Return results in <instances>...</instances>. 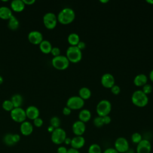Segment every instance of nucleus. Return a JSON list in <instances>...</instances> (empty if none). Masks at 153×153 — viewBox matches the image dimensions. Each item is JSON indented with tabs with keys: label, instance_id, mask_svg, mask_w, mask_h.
I'll return each mask as SVG.
<instances>
[{
	"label": "nucleus",
	"instance_id": "c756f323",
	"mask_svg": "<svg viewBox=\"0 0 153 153\" xmlns=\"http://www.w3.org/2000/svg\"><path fill=\"white\" fill-rule=\"evenodd\" d=\"M50 126L53 127L54 128H57L60 127V120L58 117L54 116L50 119Z\"/></svg>",
	"mask_w": 153,
	"mask_h": 153
},
{
	"label": "nucleus",
	"instance_id": "9d476101",
	"mask_svg": "<svg viewBox=\"0 0 153 153\" xmlns=\"http://www.w3.org/2000/svg\"><path fill=\"white\" fill-rule=\"evenodd\" d=\"M115 149L119 153L127 152L129 149V143L127 140L123 137H120L116 139L114 143Z\"/></svg>",
	"mask_w": 153,
	"mask_h": 153
},
{
	"label": "nucleus",
	"instance_id": "79ce46f5",
	"mask_svg": "<svg viewBox=\"0 0 153 153\" xmlns=\"http://www.w3.org/2000/svg\"><path fill=\"white\" fill-rule=\"evenodd\" d=\"M13 139L14 142L16 143L18 142L20 140V137L19 134H13Z\"/></svg>",
	"mask_w": 153,
	"mask_h": 153
},
{
	"label": "nucleus",
	"instance_id": "09e8293b",
	"mask_svg": "<svg viewBox=\"0 0 153 153\" xmlns=\"http://www.w3.org/2000/svg\"><path fill=\"white\" fill-rule=\"evenodd\" d=\"M146 2L150 4H153V0H147Z\"/></svg>",
	"mask_w": 153,
	"mask_h": 153
},
{
	"label": "nucleus",
	"instance_id": "603ef678",
	"mask_svg": "<svg viewBox=\"0 0 153 153\" xmlns=\"http://www.w3.org/2000/svg\"><path fill=\"white\" fill-rule=\"evenodd\" d=\"M124 153H130L128 151H127V152H124Z\"/></svg>",
	"mask_w": 153,
	"mask_h": 153
},
{
	"label": "nucleus",
	"instance_id": "1a4fd4ad",
	"mask_svg": "<svg viewBox=\"0 0 153 153\" xmlns=\"http://www.w3.org/2000/svg\"><path fill=\"white\" fill-rule=\"evenodd\" d=\"M10 116L12 120L17 123H23L26 118L25 110L21 107L14 108L10 112Z\"/></svg>",
	"mask_w": 153,
	"mask_h": 153
},
{
	"label": "nucleus",
	"instance_id": "e433bc0d",
	"mask_svg": "<svg viewBox=\"0 0 153 153\" xmlns=\"http://www.w3.org/2000/svg\"><path fill=\"white\" fill-rule=\"evenodd\" d=\"M102 119H103L104 124H108L111 121V118L109 115H106V116L102 117Z\"/></svg>",
	"mask_w": 153,
	"mask_h": 153
},
{
	"label": "nucleus",
	"instance_id": "7c9ffc66",
	"mask_svg": "<svg viewBox=\"0 0 153 153\" xmlns=\"http://www.w3.org/2000/svg\"><path fill=\"white\" fill-rule=\"evenodd\" d=\"M131 139L132 142L134 143H136V144H138L142 140V137L141 134L139 133H137V132L134 133L131 135Z\"/></svg>",
	"mask_w": 153,
	"mask_h": 153
},
{
	"label": "nucleus",
	"instance_id": "f257e3e1",
	"mask_svg": "<svg viewBox=\"0 0 153 153\" xmlns=\"http://www.w3.org/2000/svg\"><path fill=\"white\" fill-rule=\"evenodd\" d=\"M57 21L62 25H68L72 23L75 18L74 11L69 7L63 8L58 14Z\"/></svg>",
	"mask_w": 153,
	"mask_h": 153
},
{
	"label": "nucleus",
	"instance_id": "de8ad7c7",
	"mask_svg": "<svg viewBox=\"0 0 153 153\" xmlns=\"http://www.w3.org/2000/svg\"><path fill=\"white\" fill-rule=\"evenodd\" d=\"M54 129H55V128H54L53 127H52L51 126H50L48 127V128H47L48 131L50 133H52V132L54 131Z\"/></svg>",
	"mask_w": 153,
	"mask_h": 153
},
{
	"label": "nucleus",
	"instance_id": "72a5a7b5",
	"mask_svg": "<svg viewBox=\"0 0 153 153\" xmlns=\"http://www.w3.org/2000/svg\"><path fill=\"white\" fill-rule=\"evenodd\" d=\"M50 53H51V54L54 56V57H56L58 56L59 55H60V50L59 49V48L57 47H53Z\"/></svg>",
	"mask_w": 153,
	"mask_h": 153
},
{
	"label": "nucleus",
	"instance_id": "9b49d317",
	"mask_svg": "<svg viewBox=\"0 0 153 153\" xmlns=\"http://www.w3.org/2000/svg\"><path fill=\"white\" fill-rule=\"evenodd\" d=\"M27 38L29 41L33 45H39L44 39L42 34L37 30H33L29 33Z\"/></svg>",
	"mask_w": 153,
	"mask_h": 153
},
{
	"label": "nucleus",
	"instance_id": "bb28decb",
	"mask_svg": "<svg viewBox=\"0 0 153 153\" xmlns=\"http://www.w3.org/2000/svg\"><path fill=\"white\" fill-rule=\"evenodd\" d=\"M88 153H102V149L98 144L93 143L89 146Z\"/></svg>",
	"mask_w": 153,
	"mask_h": 153
},
{
	"label": "nucleus",
	"instance_id": "a878e982",
	"mask_svg": "<svg viewBox=\"0 0 153 153\" xmlns=\"http://www.w3.org/2000/svg\"><path fill=\"white\" fill-rule=\"evenodd\" d=\"M8 27L10 29L12 30H17L19 27V21L14 16H12L11 18L8 20Z\"/></svg>",
	"mask_w": 153,
	"mask_h": 153
},
{
	"label": "nucleus",
	"instance_id": "473e14b6",
	"mask_svg": "<svg viewBox=\"0 0 153 153\" xmlns=\"http://www.w3.org/2000/svg\"><path fill=\"white\" fill-rule=\"evenodd\" d=\"M142 91L145 93L146 95L151 93L152 91V87L151 84H146L142 87Z\"/></svg>",
	"mask_w": 153,
	"mask_h": 153
},
{
	"label": "nucleus",
	"instance_id": "412c9836",
	"mask_svg": "<svg viewBox=\"0 0 153 153\" xmlns=\"http://www.w3.org/2000/svg\"><path fill=\"white\" fill-rule=\"evenodd\" d=\"M13 16L11 10L5 6L0 7V18L3 20H9Z\"/></svg>",
	"mask_w": 153,
	"mask_h": 153
},
{
	"label": "nucleus",
	"instance_id": "a19ab883",
	"mask_svg": "<svg viewBox=\"0 0 153 153\" xmlns=\"http://www.w3.org/2000/svg\"><path fill=\"white\" fill-rule=\"evenodd\" d=\"M67 151L68 149H66V147L62 146H59L57 148V153H67Z\"/></svg>",
	"mask_w": 153,
	"mask_h": 153
},
{
	"label": "nucleus",
	"instance_id": "dca6fc26",
	"mask_svg": "<svg viewBox=\"0 0 153 153\" xmlns=\"http://www.w3.org/2000/svg\"><path fill=\"white\" fill-rule=\"evenodd\" d=\"M26 117L30 120H35L39 117V111L38 108L33 105L28 106L25 110Z\"/></svg>",
	"mask_w": 153,
	"mask_h": 153
},
{
	"label": "nucleus",
	"instance_id": "39448f33",
	"mask_svg": "<svg viewBox=\"0 0 153 153\" xmlns=\"http://www.w3.org/2000/svg\"><path fill=\"white\" fill-rule=\"evenodd\" d=\"M69 61L65 56L59 55L54 57L51 60L53 66L58 70H65L69 65Z\"/></svg>",
	"mask_w": 153,
	"mask_h": 153
},
{
	"label": "nucleus",
	"instance_id": "8fccbe9b",
	"mask_svg": "<svg viewBox=\"0 0 153 153\" xmlns=\"http://www.w3.org/2000/svg\"><path fill=\"white\" fill-rule=\"evenodd\" d=\"M100 2L102 3H106V2H108V0H103V1L100 0Z\"/></svg>",
	"mask_w": 153,
	"mask_h": 153
},
{
	"label": "nucleus",
	"instance_id": "0eeeda50",
	"mask_svg": "<svg viewBox=\"0 0 153 153\" xmlns=\"http://www.w3.org/2000/svg\"><path fill=\"white\" fill-rule=\"evenodd\" d=\"M84 105V100L79 96H73L70 97L66 102V106L71 110H77L81 109Z\"/></svg>",
	"mask_w": 153,
	"mask_h": 153
},
{
	"label": "nucleus",
	"instance_id": "49530a36",
	"mask_svg": "<svg viewBox=\"0 0 153 153\" xmlns=\"http://www.w3.org/2000/svg\"><path fill=\"white\" fill-rule=\"evenodd\" d=\"M149 78L151 80V81L153 82V69H152L149 73Z\"/></svg>",
	"mask_w": 153,
	"mask_h": 153
},
{
	"label": "nucleus",
	"instance_id": "f8f14e48",
	"mask_svg": "<svg viewBox=\"0 0 153 153\" xmlns=\"http://www.w3.org/2000/svg\"><path fill=\"white\" fill-rule=\"evenodd\" d=\"M151 151V143L146 139H142L137 144V153H150Z\"/></svg>",
	"mask_w": 153,
	"mask_h": 153
},
{
	"label": "nucleus",
	"instance_id": "4468645a",
	"mask_svg": "<svg viewBox=\"0 0 153 153\" xmlns=\"http://www.w3.org/2000/svg\"><path fill=\"white\" fill-rule=\"evenodd\" d=\"M72 131L75 136H82L86 129L85 124L84 123L78 120L74 123L72 127Z\"/></svg>",
	"mask_w": 153,
	"mask_h": 153
},
{
	"label": "nucleus",
	"instance_id": "6ab92c4d",
	"mask_svg": "<svg viewBox=\"0 0 153 153\" xmlns=\"http://www.w3.org/2000/svg\"><path fill=\"white\" fill-rule=\"evenodd\" d=\"M148 81V78L146 75L143 74H140L137 75L133 80V82L135 85L138 87L143 86L146 84H147Z\"/></svg>",
	"mask_w": 153,
	"mask_h": 153
},
{
	"label": "nucleus",
	"instance_id": "4c0bfd02",
	"mask_svg": "<svg viewBox=\"0 0 153 153\" xmlns=\"http://www.w3.org/2000/svg\"><path fill=\"white\" fill-rule=\"evenodd\" d=\"M71 111H72V110H71L69 108H68V106H65V107L63 108L62 112H63V114L65 115H69L71 114Z\"/></svg>",
	"mask_w": 153,
	"mask_h": 153
},
{
	"label": "nucleus",
	"instance_id": "f03ea898",
	"mask_svg": "<svg viewBox=\"0 0 153 153\" xmlns=\"http://www.w3.org/2000/svg\"><path fill=\"white\" fill-rule=\"evenodd\" d=\"M148 97L141 90L134 91L131 96V102L136 106L142 108L147 105Z\"/></svg>",
	"mask_w": 153,
	"mask_h": 153
},
{
	"label": "nucleus",
	"instance_id": "58836bf2",
	"mask_svg": "<svg viewBox=\"0 0 153 153\" xmlns=\"http://www.w3.org/2000/svg\"><path fill=\"white\" fill-rule=\"evenodd\" d=\"M76 47H77L80 50L82 51V50H84V49L85 48L86 45H85V43L84 42L80 41L78 42V44H77Z\"/></svg>",
	"mask_w": 153,
	"mask_h": 153
},
{
	"label": "nucleus",
	"instance_id": "423d86ee",
	"mask_svg": "<svg viewBox=\"0 0 153 153\" xmlns=\"http://www.w3.org/2000/svg\"><path fill=\"white\" fill-rule=\"evenodd\" d=\"M66 137V131L60 127L55 128L54 131L51 133V141L56 145H60L64 143V141Z\"/></svg>",
	"mask_w": 153,
	"mask_h": 153
},
{
	"label": "nucleus",
	"instance_id": "b1692460",
	"mask_svg": "<svg viewBox=\"0 0 153 153\" xmlns=\"http://www.w3.org/2000/svg\"><path fill=\"white\" fill-rule=\"evenodd\" d=\"M14 106V108H20L23 103V97L19 94H15L11 97L10 100Z\"/></svg>",
	"mask_w": 153,
	"mask_h": 153
},
{
	"label": "nucleus",
	"instance_id": "6e6552de",
	"mask_svg": "<svg viewBox=\"0 0 153 153\" xmlns=\"http://www.w3.org/2000/svg\"><path fill=\"white\" fill-rule=\"evenodd\" d=\"M43 23L46 28L53 29L56 26L57 23V16L53 13H47L43 16Z\"/></svg>",
	"mask_w": 153,
	"mask_h": 153
},
{
	"label": "nucleus",
	"instance_id": "a211bd4d",
	"mask_svg": "<svg viewBox=\"0 0 153 153\" xmlns=\"http://www.w3.org/2000/svg\"><path fill=\"white\" fill-rule=\"evenodd\" d=\"M11 8L14 11L19 13L22 11L25 7V4H24L23 0H13L10 4Z\"/></svg>",
	"mask_w": 153,
	"mask_h": 153
},
{
	"label": "nucleus",
	"instance_id": "37998d69",
	"mask_svg": "<svg viewBox=\"0 0 153 153\" xmlns=\"http://www.w3.org/2000/svg\"><path fill=\"white\" fill-rule=\"evenodd\" d=\"M24 4L25 5H32L35 3V0H23Z\"/></svg>",
	"mask_w": 153,
	"mask_h": 153
},
{
	"label": "nucleus",
	"instance_id": "cd10ccee",
	"mask_svg": "<svg viewBox=\"0 0 153 153\" xmlns=\"http://www.w3.org/2000/svg\"><path fill=\"white\" fill-rule=\"evenodd\" d=\"M2 108L6 111L11 112L14 108L10 100H5L3 102L2 104Z\"/></svg>",
	"mask_w": 153,
	"mask_h": 153
},
{
	"label": "nucleus",
	"instance_id": "2f4dec72",
	"mask_svg": "<svg viewBox=\"0 0 153 153\" xmlns=\"http://www.w3.org/2000/svg\"><path fill=\"white\" fill-rule=\"evenodd\" d=\"M93 124L97 127H101L104 125L103 119L102 117L97 116L95 117L93 120Z\"/></svg>",
	"mask_w": 153,
	"mask_h": 153
},
{
	"label": "nucleus",
	"instance_id": "5701e85b",
	"mask_svg": "<svg viewBox=\"0 0 153 153\" xmlns=\"http://www.w3.org/2000/svg\"><path fill=\"white\" fill-rule=\"evenodd\" d=\"M78 93H79V96L81 99H82L84 100L89 99L91 95V90L88 87H81L79 90Z\"/></svg>",
	"mask_w": 153,
	"mask_h": 153
},
{
	"label": "nucleus",
	"instance_id": "ea45409f",
	"mask_svg": "<svg viewBox=\"0 0 153 153\" xmlns=\"http://www.w3.org/2000/svg\"><path fill=\"white\" fill-rule=\"evenodd\" d=\"M103 153H119L115 148H109L106 149Z\"/></svg>",
	"mask_w": 153,
	"mask_h": 153
},
{
	"label": "nucleus",
	"instance_id": "c03bdc74",
	"mask_svg": "<svg viewBox=\"0 0 153 153\" xmlns=\"http://www.w3.org/2000/svg\"><path fill=\"white\" fill-rule=\"evenodd\" d=\"M67 153H80V152H79V151L78 150L71 148L68 149Z\"/></svg>",
	"mask_w": 153,
	"mask_h": 153
},
{
	"label": "nucleus",
	"instance_id": "4be33fe9",
	"mask_svg": "<svg viewBox=\"0 0 153 153\" xmlns=\"http://www.w3.org/2000/svg\"><path fill=\"white\" fill-rule=\"evenodd\" d=\"M39 49L44 54H49L53 48L51 44L47 40H43L39 44Z\"/></svg>",
	"mask_w": 153,
	"mask_h": 153
},
{
	"label": "nucleus",
	"instance_id": "3c124183",
	"mask_svg": "<svg viewBox=\"0 0 153 153\" xmlns=\"http://www.w3.org/2000/svg\"><path fill=\"white\" fill-rule=\"evenodd\" d=\"M3 78L0 75V84H1L3 82Z\"/></svg>",
	"mask_w": 153,
	"mask_h": 153
},
{
	"label": "nucleus",
	"instance_id": "f704fd0d",
	"mask_svg": "<svg viewBox=\"0 0 153 153\" xmlns=\"http://www.w3.org/2000/svg\"><path fill=\"white\" fill-rule=\"evenodd\" d=\"M111 91L114 94H118L120 93L121 89L118 85L115 84L111 88Z\"/></svg>",
	"mask_w": 153,
	"mask_h": 153
},
{
	"label": "nucleus",
	"instance_id": "20e7f679",
	"mask_svg": "<svg viewBox=\"0 0 153 153\" xmlns=\"http://www.w3.org/2000/svg\"><path fill=\"white\" fill-rule=\"evenodd\" d=\"M112 109L111 102L106 99L101 100L96 106V112L98 116L104 117L108 115Z\"/></svg>",
	"mask_w": 153,
	"mask_h": 153
},
{
	"label": "nucleus",
	"instance_id": "2eb2a0df",
	"mask_svg": "<svg viewBox=\"0 0 153 153\" xmlns=\"http://www.w3.org/2000/svg\"><path fill=\"white\" fill-rule=\"evenodd\" d=\"M85 143V139L82 136H75L71 139V146L72 148L75 149H79L82 148Z\"/></svg>",
	"mask_w": 153,
	"mask_h": 153
},
{
	"label": "nucleus",
	"instance_id": "ddd939ff",
	"mask_svg": "<svg viewBox=\"0 0 153 153\" xmlns=\"http://www.w3.org/2000/svg\"><path fill=\"white\" fill-rule=\"evenodd\" d=\"M101 84L105 87L111 88L114 85H115V78L114 76L109 73L104 74L101 77Z\"/></svg>",
	"mask_w": 153,
	"mask_h": 153
},
{
	"label": "nucleus",
	"instance_id": "aec40b11",
	"mask_svg": "<svg viewBox=\"0 0 153 153\" xmlns=\"http://www.w3.org/2000/svg\"><path fill=\"white\" fill-rule=\"evenodd\" d=\"M91 112L87 109H84L81 110L78 114L79 120L84 123L86 122H88L91 119Z\"/></svg>",
	"mask_w": 153,
	"mask_h": 153
},
{
	"label": "nucleus",
	"instance_id": "7ed1b4c3",
	"mask_svg": "<svg viewBox=\"0 0 153 153\" xmlns=\"http://www.w3.org/2000/svg\"><path fill=\"white\" fill-rule=\"evenodd\" d=\"M82 51L76 46H70L66 50V57L69 62L78 63L82 59Z\"/></svg>",
	"mask_w": 153,
	"mask_h": 153
},
{
	"label": "nucleus",
	"instance_id": "c85d7f7f",
	"mask_svg": "<svg viewBox=\"0 0 153 153\" xmlns=\"http://www.w3.org/2000/svg\"><path fill=\"white\" fill-rule=\"evenodd\" d=\"M3 141L8 146H12L15 144L13 139V134L10 133H8L4 136L3 138Z\"/></svg>",
	"mask_w": 153,
	"mask_h": 153
},
{
	"label": "nucleus",
	"instance_id": "f3484780",
	"mask_svg": "<svg viewBox=\"0 0 153 153\" xmlns=\"http://www.w3.org/2000/svg\"><path fill=\"white\" fill-rule=\"evenodd\" d=\"M33 126L32 124L27 121H25L22 123L20 125V131L23 135L29 136L33 131Z\"/></svg>",
	"mask_w": 153,
	"mask_h": 153
},
{
	"label": "nucleus",
	"instance_id": "c9c22d12",
	"mask_svg": "<svg viewBox=\"0 0 153 153\" xmlns=\"http://www.w3.org/2000/svg\"><path fill=\"white\" fill-rule=\"evenodd\" d=\"M33 124L37 127H40L43 124V120L41 118L38 117L36 119L33 120Z\"/></svg>",
	"mask_w": 153,
	"mask_h": 153
},
{
	"label": "nucleus",
	"instance_id": "a18cd8bd",
	"mask_svg": "<svg viewBox=\"0 0 153 153\" xmlns=\"http://www.w3.org/2000/svg\"><path fill=\"white\" fill-rule=\"evenodd\" d=\"M64 143L66 144V145H71V139L69 138V137H66L65 141H64Z\"/></svg>",
	"mask_w": 153,
	"mask_h": 153
},
{
	"label": "nucleus",
	"instance_id": "393cba45",
	"mask_svg": "<svg viewBox=\"0 0 153 153\" xmlns=\"http://www.w3.org/2000/svg\"><path fill=\"white\" fill-rule=\"evenodd\" d=\"M68 41L71 46H76L80 41L79 36L76 33H71L68 36Z\"/></svg>",
	"mask_w": 153,
	"mask_h": 153
}]
</instances>
